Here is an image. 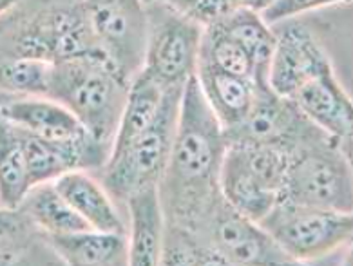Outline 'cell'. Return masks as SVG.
Segmentation results:
<instances>
[{"label": "cell", "instance_id": "cell-1", "mask_svg": "<svg viewBox=\"0 0 353 266\" xmlns=\"http://www.w3.org/2000/svg\"><path fill=\"white\" fill-rule=\"evenodd\" d=\"M227 149L225 129L194 74L181 91L172 149L158 185L167 221L165 230L190 236L198 230L221 198L219 170Z\"/></svg>", "mask_w": 353, "mask_h": 266}, {"label": "cell", "instance_id": "cell-2", "mask_svg": "<svg viewBox=\"0 0 353 266\" xmlns=\"http://www.w3.org/2000/svg\"><path fill=\"white\" fill-rule=\"evenodd\" d=\"M129 85L97 51L51 63L46 96L68 107L94 140L112 150Z\"/></svg>", "mask_w": 353, "mask_h": 266}, {"label": "cell", "instance_id": "cell-3", "mask_svg": "<svg viewBox=\"0 0 353 266\" xmlns=\"http://www.w3.org/2000/svg\"><path fill=\"white\" fill-rule=\"evenodd\" d=\"M15 22L0 31V57L60 62L100 51L82 0H22Z\"/></svg>", "mask_w": 353, "mask_h": 266}, {"label": "cell", "instance_id": "cell-4", "mask_svg": "<svg viewBox=\"0 0 353 266\" xmlns=\"http://www.w3.org/2000/svg\"><path fill=\"white\" fill-rule=\"evenodd\" d=\"M279 201L352 214V167L344 143L319 129L303 136L292 147Z\"/></svg>", "mask_w": 353, "mask_h": 266}, {"label": "cell", "instance_id": "cell-5", "mask_svg": "<svg viewBox=\"0 0 353 266\" xmlns=\"http://www.w3.org/2000/svg\"><path fill=\"white\" fill-rule=\"evenodd\" d=\"M181 91L183 88H167L152 123L127 145L112 150L100 169V181L117 203L123 205L132 192L147 185H160L174 140Z\"/></svg>", "mask_w": 353, "mask_h": 266}, {"label": "cell", "instance_id": "cell-6", "mask_svg": "<svg viewBox=\"0 0 353 266\" xmlns=\"http://www.w3.org/2000/svg\"><path fill=\"white\" fill-rule=\"evenodd\" d=\"M294 265L317 261L350 245L353 218L350 212L277 201L259 221Z\"/></svg>", "mask_w": 353, "mask_h": 266}, {"label": "cell", "instance_id": "cell-7", "mask_svg": "<svg viewBox=\"0 0 353 266\" xmlns=\"http://www.w3.org/2000/svg\"><path fill=\"white\" fill-rule=\"evenodd\" d=\"M190 237L198 245L199 265H294L259 223L223 198Z\"/></svg>", "mask_w": 353, "mask_h": 266}, {"label": "cell", "instance_id": "cell-8", "mask_svg": "<svg viewBox=\"0 0 353 266\" xmlns=\"http://www.w3.org/2000/svg\"><path fill=\"white\" fill-rule=\"evenodd\" d=\"M143 71L163 88H183L196 74L203 28L176 13L163 0L147 6Z\"/></svg>", "mask_w": 353, "mask_h": 266}, {"label": "cell", "instance_id": "cell-9", "mask_svg": "<svg viewBox=\"0 0 353 266\" xmlns=\"http://www.w3.org/2000/svg\"><path fill=\"white\" fill-rule=\"evenodd\" d=\"M98 49L127 82L143 69L147 6L141 0H82Z\"/></svg>", "mask_w": 353, "mask_h": 266}, {"label": "cell", "instance_id": "cell-10", "mask_svg": "<svg viewBox=\"0 0 353 266\" xmlns=\"http://www.w3.org/2000/svg\"><path fill=\"white\" fill-rule=\"evenodd\" d=\"M272 28H276V45L266 82L276 94L292 98L312 78L334 69L321 42L305 24L290 19Z\"/></svg>", "mask_w": 353, "mask_h": 266}, {"label": "cell", "instance_id": "cell-11", "mask_svg": "<svg viewBox=\"0 0 353 266\" xmlns=\"http://www.w3.org/2000/svg\"><path fill=\"white\" fill-rule=\"evenodd\" d=\"M290 100L312 125L350 145L353 136V103L339 83L334 69L312 78L297 89Z\"/></svg>", "mask_w": 353, "mask_h": 266}, {"label": "cell", "instance_id": "cell-12", "mask_svg": "<svg viewBox=\"0 0 353 266\" xmlns=\"http://www.w3.org/2000/svg\"><path fill=\"white\" fill-rule=\"evenodd\" d=\"M127 241H129V265L154 266L161 265L165 243L163 205L158 185H147L132 192L125 199Z\"/></svg>", "mask_w": 353, "mask_h": 266}, {"label": "cell", "instance_id": "cell-13", "mask_svg": "<svg viewBox=\"0 0 353 266\" xmlns=\"http://www.w3.org/2000/svg\"><path fill=\"white\" fill-rule=\"evenodd\" d=\"M53 183L89 228L100 232L127 234V221L117 207V201L107 192L102 181L91 174V170H71L54 179Z\"/></svg>", "mask_w": 353, "mask_h": 266}, {"label": "cell", "instance_id": "cell-14", "mask_svg": "<svg viewBox=\"0 0 353 266\" xmlns=\"http://www.w3.org/2000/svg\"><path fill=\"white\" fill-rule=\"evenodd\" d=\"M219 194L234 210L257 223L279 201V194L248 167L241 149L230 143L219 170Z\"/></svg>", "mask_w": 353, "mask_h": 266}, {"label": "cell", "instance_id": "cell-15", "mask_svg": "<svg viewBox=\"0 0 353 266\" xmlns=\"http://www.w3.org/2000/svg\"><path fill=\"white\" fill-rule=\"evenodd\" d=\"M0 112L15 125L49 141H73L89 134L68 107L48 96L17 98Z\"/></svg>", "mask_w": 353, "mask_h": 266}, {"label": "cell", "instance_id": "cell-16", "mask_svg": "<svg viewBox=\"0 0 353 266\" xmlns=\"http://www.w3.org/2000/svg\"><path fill=\"white\" fill-rule=\"evenodd\" d=\"M196 78L201 85L205 100L225 131L237 127L248 116L257 91L252 78L225 73L205 62H198Z\"/></svg>", "mask_w": 353, "mask_h": 266}, {"label": "cell", "instance_id": "cell-17", "mask_svg": "<svg viewBox=\"0 0 353 266\" xmlns=\"http://www.w3.org/2000/svg\"><path fill=\"white\" fill-rule=\"evenodd\" d=\"M60 261L69 266H125L129 265L127 234L80 230L62 236H46Z\"/></svg>", "mask_w": 353, "mask_h": 266}, {"label": "cell", "instance_id": "cell-18", "mask_svg": "<svg viewBox=\"0 0 353 266\" xmlns=\"http://www.w3.org/2000/svg\"><path fill=\"white\" fill-rule=\"evenodd\" d=\"M19 208L46 236H62L89 228L88 223L62 198L53 181L31 187Z\"/></svg>", "mask_w": 353, "mask_h": 266}, {"label": "cell", "instance_id": "cell-19", "mask_svg": "<svg viewBox=\"0 0 353 266\" xmlns=\"http://www.w3.org/2000/svg\"><path fill=\"white\" fill-rule=\"evenodd\" d=\"M216 28H219L250 57L256 71V85H268L266 73L276 45V31L272 30V25L266 24L259 13L239 8Z\"/></svg>", "mask_w": 353, "mask_h": 266}, {"label": "cell", "instance_id": "cell-20", "mask_svg": "<svg viewBox=\"0 0 353 266\" xmlns=\"http://www.w3.org/2000/svg\"><path fill=\"white\" fill-rule=\"evenodd\" d=\"M165 91L167 88L156 82L154 78L149 76L143 69L132 78L129 92H127L125 107L121 112L120 125H118L117 136H114L112 150L127 145L132 138L145 131L152 123L160 111L161 102H163Z\"/></svg>", "mask_w": 353, "mask_h": 266}, {"label": "cell", "instance_id": "cell-21", "mask_svg": "<svg viewBox=\"0 0 353 266\" xmlns=\"http://www.w3.org/2000/svg\"><path fill=\"white\" fill-rule=\"evenodd\" d=\"M30 189L20 127L0 112V205L19 208Z\"/></svg>", "mask_w": 353, "mask_h": 266}, {"label": "cell", "instance_id": "cell-22", "mask_svg": "<svg viewBox=\"0 0 353 266\" xmlns=\"http://www.w3.org/2000/svg\"><path fill=\"white\" fill-rule=\"evenodd\" d=\"M51 62L24 57H0V91L15 96H46Z\"/></svg>", "mask_w": 353, "mask_h": 266}, {"label": "cell", "instance_id": "cell-23", "mask_svg": "<svg viewBox=\"0 0 353 266\" xmlns=\"http://www.w3.org/2000/svg\"><path fill=\"white\" fill-rule=\"evenodd\" d=\"M198 62L214 65L225 73L252 78L256 82V71L250 57L216 25L203 31Z\"/></svg>", "mask_w": 353, "mask_h": 266}, {"label": "cell", "instance_id": "cell-24", "mask_svg": "<svg viewBox=\"0 0 353 266\" xmlns=\"http://www.w3.org/2000/svg\"><path fill=\"white\" fill-rule=\"evenodd\" d=\"M40 230L20 208L0 205V265H13L19 261L34 241Z\"/></svg>", "mask_w": 353, "mask_h": 266}, {"label": "cell", "instance_id": "cell-25", "mask_svg": "<svg viewBox=\"0 0 353 266\" xmlns=\"http://www.w3.org/2000/svg\"><path fill=\"white\" fill-rule=\"evenodd\" d=\"M163 2L181 17L201 25L203 30L218 25L227 17L232 15L234 11L239 10L237 0H163Z\"/></svg>", "mask_w": 353, "mask_h": 266}, {"label": "cell", "instance_id": "cell-26", "mask_svg": "<svg viewBox=\"0 0 353 266\" xmlns=\"http://www.w3.org/2000/svg\"><path fill=\"white\" fill-rule=\"evenodd\" d=\"M346 2H350V0H276L265 13H261V17L268 25H276L285 22V20L295 19L306 11L319 10V8H326V6L346 4Z\"/></svg>", "mask_w": 353, "mask_h": 266}, {"label": "cell", "instance_id": "cell-27", "mask_svg": "<svg viewBox=\"0 0 353 266\" xmlns=\"http://www.w3.org/2000/svg\"><path fill=\"white\" fill-rule=\"evenodd\" d=\"M276 0H237V6L241 8V10H248L254 11V13H265L272 4H274Z\"/></svg>", "mask_w": 353, "mask_h": 266}, {"label": "cell", "instance_id": "cell-28", "mask_svg": "<svg viewBox=\"0 0 353 266\" xmlns=\"http://www.w3.org/2000/svg\"><path fill=\"white\" fill-rule=\"evenodd\" d=\"M22 0H0V17L6 15L8 11H11L17 4H20Z\"/></svg>", "mask_w": 353, "mask_h": 266}, {"label": "cell", "instance_id": "cell-29", "mask_svg": "<svg viewBox=\"0 0 353 266\" xmlns=\"http://www.w3.org/2000/svg\"><path fill=\"white\" fill-rule=\"evenodd\" d=\"M17 98H22V96H15V94H10V92L0 91V109L8 105L10 102H13V100H17Z\"/></svg>", "mask_w": 353, "mask_h": 266}, {"label": "cell", "instance_id": "cell-30", "mask_svg": "<svg viewBox=\"0 0 353 266\" xmlns=\"http://www.w3.org/2000/svg\"><path fill=\"white\" fill-rule=\"evenodd\" d=\"M141 2H143L145 6H149V4H152V2H158V0H141Z\"/></svg>", "mask_w": 353, "mask_h": 266}]
</instances>
